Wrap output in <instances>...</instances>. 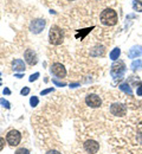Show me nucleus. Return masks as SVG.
<instances>
[{
    "label": "nucleus",
    "instance_id": "obj_1",
    "mask_svg": "<svg viewBox=\"0 0 142 154\" xmlns=\"http://www.w3.org/2000/svg\"><path fill=\"white\" fill-rule=\"evenodd\" d=\"M101 23L107 26H114L117 23V13L113 8H105L101 13Z\"/></svg>",
    "mask_w": 142,
    "mask_h": 154
},
{
    "label": "nucleus",
    "instance_id": "obj_2",
    "mask_svg": "<svg viewBox=\"0 0 142 154\" xmlns=\"http://www.w3.org/2000/svg\"><path fill=\"white\" fill-rule=\"evenodd\" d=\"M64 39V33L62 31L61 27H58L57 25L51 26L50 31H49V40L51 44L53 45H61Z\"/></svg>",
    "mask_w": 142,
    "mask_h": 154
},
{
    "label": "nucleus",
    "instance_id": "obj_3",
    "mask_svg": "<svg viewBox=\"0 0 142 154\" xmlns=\"http://www.w3.org/2000/svg\"><path fill=\"white\" fill-rule=\"evenodd\" d=\"M124 71H125V64L122 60H119V62H116L111 65L110 74L115 79H117V78H121L124 75Z\"/></svg>",
    "mask_w": 142,
    "mask_h": 154
},
{
    "label": "nucleus",
    "instance_id": "obj_4",
    "mask_svg": "<svg viewBox=\"0 0 142 154\" xmlns=\"http://www.w3.org/2000/svg\"><path fill=\"white\" fill-rule=\"evenodd\" d=\"M20 140H21V134L18 131H16V129L10 131V132L7 133V135H6V141H7V143L11 145V146H17V145H19Z\"/></svg>",
    "mask_w": 142,
    "mask_h": 154
},
{
    "label": "nucleus",
    "instance_id": "obj_5",
    "mask_svg": "<svg viewBox=\"0 0 142 154\" xmlns=\"http://www.w3.org/2000/svg\"><path fill=\"white\" fill-rule=\"evenodd\" d=\"M45 25H46V21L44 19H35L32 20L31 24H30V30H31L32 33L38 35V33H41V31L44 30Z\"/></svg>",
    "mask_w": 142,
    "mask_h": 154
},
{
    "label": "nucleus",
    "instance_id": "obj_6",
    "mask_svg": "<svg viewBox=\"0 0 142 154\" xmlns=\"http://www.w3.org/2000/svg\"><path fill=\"white\" fill-rule=\"evenodd\" d=\"M51 74L57 78H63V77L66 76V70L64 68V65L61 63H55L51 65Z\"/></svg>",
    "mask_w": 142,
    "mask_h": 154
},
{
    "label": "nucleus",
    "instance_id": "obj_7",
    "mask_svg": "<svg viewBox=\"0 0 142 154\" xmlns=\"http://www.w3.org/2000/svg\"><path fill=\"white\" fill-rule=\"evenodd\" d=\"M85 103L91 108H98V107H101L102 100L101 97L95 95V94H90L85 97Z\"/></svg>",
    "mask_w": 142,
    "mask_h": 154
},
{
    "label": "nucleus",
    "instance_id": "obj_8",
    "mask_svg": "<svg viewBox=\"0 0 142 154\" xmlns=\"http://www.w3.org/2000/svg\"><path fill=\"white\" fill-rule=\"evenodd\" d=\"M110 113L115 116H124L127 113V108L122 103H114L110 107Z\"/></svg>",
    "mask_w": 142,
    "mask_h": 154
},
{
    "label": "nucleus",
    "instance_id": "obj_9",
    "mask_svg": "<svg viewBox=\"0 0 142 154\" xmlns=\"http://www.w3.org/2000/svg\"><path fill=\"white\" fill-rule=\"evenodd\" d=\"M84 149L89 154H95L98 152L100 149V143L96 142L95 140H88L84 143Z\"/></svg>",
    "mask_w": 142,
    "mask_h": 154
},
{
    "label": "nucleus",
    "instance_id": "obj_10",
    "mask_svg": "<svg viewBox=\"0 0 142 154\" xmlns=\"http://www.w3.org/2000/svg\"><path fill=\"white\" fill-rule=\"evenodd\" d=\"M24 58H25V60H26V63H27L29 65H36L37 62H38V58H37L36 52H35L33 50H31V49H27V50L25 51Z\"/></svg>",
    "mask_w": 142,
    "mask_h": 154
},
{
    "label": "nucleus",
    "instance_id": "obj_11",
    "mask_svg": "<svg viewBox=\"0 0 142 154\" xmlns=\"http://www.w3.org/2000/svg\"><path fill=\"white\" fill-rule=\"evenodd\" d=\"M12 69L14 71H25V63L21 59H13L12 60Z\"/></svg>",
    "mask_w": 142,
    "mask_h": 154
},
{
    "label": "nucleus",
    "instance_id": "obj_12",
    "mask_svg": "<svg viewBox=\"0 0 142 154\" xmlns=\"http://www.w3.org/2000/svg\"><path fill=\"white\" fill-rule=\"evenodd\" d=\"M142 55V46H133L129 52H128V57L129 58H137Z\"/></svg>",
    "mask_w": 142,
    "mask_h": 154
},
{
    "label": "nucleus",
    "instance_id": "obj_13",
    "mask_svg": "<svg viewBox=\"0 0 142 154\" xmlns=\"http://www.w3.org/2000/svg\"><path fill=\"white\" fill-rule=\"evenodd\" d=\"M103 54H104V48L103 46H96L91 50V56H94V57H97V56L103 55Z\"/></svg>",
    "mask_w": 142,
    "mask_h": 154
},
{
    "label": "nucleus",
    "instance_id": "obj_14",
    "mask_svg": "<svg viewBox=\"0 0 142 154\" xmlns=\"http://www.w3.org/2000/svg\"><path fill=\"white\" fill-rule=\"evenodd\" d=\"M120 55H121V49L120 48H115L111 52H110V59H113V60H116V59H119L120 57Z\"/></svg>",
    "mask_w": 142,
    "mask_h": 154
},
{
    "label": "nucleus",
    "instance_id": "obj_15",
    "mask_svg": "<svg viewBox=\"0 0 142 154\" xmlns=\"http://www.w3.org/2000/svg\"><path fill=\"white\" fill-rule=\"evenodd\" d=\"M119 88L121 89L122 91H124L125 94H128V95H131V94H133V90H131V88H130V85H129L128 83H123Z\"/></svg>",
    "mask_w": 142,
    "mask_h": 154
},
{
    "label": "nucleus",
    "instance_id": "obj_16",
    "mask_svg": "<svg viewBox=\"0 0 142 154\" xmlns=\"http://www.w3.org/2000/svg\"><path fill=\"white\" fill-rule=\"evenodd\" d=\"M92 29H94V26H92V27H88V29L82 30L81 32H80V35H76V38H77V39H83L85 36H86V35H88V33H89V32H90V31H91V30H92Z\"/></svg>",
    "mask_w": 142,
    "mask_h": 154
},
{
    "label": "nucleus",
    "instance_id": "obj_17",
    "mask_svg": "<svg viewBox=\"0 0 142 154\" xmlns=\"http://www.w3.org/2000/svg\"><path fill=\"white\" fill-rule=\"evenodd\" d=\"M133 8H134V11L142 12V1L141 0H135V1L133 2Z\"/></svg>",
    "mask_w": 142,
    "mask_h": 154
},
{
    "label": "nucleus",
    "instance_id": "obj_18",
    "mask_svg": "<svg viewBox=\"0 0 142 154\" xmlns=\"http://www.w3.org/2000/svg\"><path fill=\"white\" fill-rule=\"evenodd\" d=\"M142 68V59H137V60H134L131 63V69L133 70H139Z\"/></svg>",
    "mask_w": 142,
    "mask_h": 154
},
{
    "label": "nucleus",
    "instance_id": "obj_19",
    "mask_svg": "<svg viewBox=\"0 0 142 154\" xmlns=\"http://www.w3.org/2000/svg\"><path fill=\"white\" fill-rule=\"evenodd\" d=\"M38 103H39V98L37 96H32L30 98V104H31V107H37Z\"/></svg>",
    "mask_w": 142,
    "mask_h": 154
},
{
    "label": "nucleus",
    "instance_id": "obj_20",
    "mask_svg": "<svg viewBox=\"0 0 142 154\" xmlns=\"http://www.w3.org/2000/svg\"><path fill=\"white\" fill-rule=\"evenodd\" d=\"M0 104H1L4 108H6V109H10V108H11L10 102H8L7 100H5V98H0Z\"/></svg>",
    "mask_w": 142,
    "mask_h": 154
},
{
    "label": "nucleus",
    "instance_id": "obj_21",
    "mask_svg": "<svg viewBox=\"0 0 142 154\" xmlns=\"http://www.w3.org/2000/svg\"><path fill=\"white\" fill-rule=\"evenodd\" d=\"M16 154H30V151L23 147V148H19V149H17Z\"/></svg>",
    "mask_w": 142,
    "mask_h": 154
},
{
    "label": "nucleus",
    "instance_id": "obj_22",
    "mask_svg": "<svg viewBox=\"0 0 142 154\" xmlns=\"http://www.w3.org/2000/svg\"><path fill=\"white\" fill-rule=\"evenodd\" d=\"M29 93H30V88H27V87H24V88L20 90V94L23 95V96L29 95Z\"/></svg>",
    "mask_w": 142,
    "mask_h": 154
},
{
    "label": "nucleus",
    "instance_id": "obj_23",
    "mask_svg": "<svg viewBox=\"0 0 142 154\" xmlns=\"http://www.w3.org/2000/svg\"><path fill=\"white\" fill-rule=\"evenodd\" d=\"M55 89L53 88H49V89H45V90H41V96H44V95H47V94H50L51 91H53Z\"/></svg>",
    "mask_w": 142,
    "mask_h": 154
},
{
    "label": "nucleus",
    "instance_id": "obj_24",
    "mask_svg": "<svg viewBox=\"0 0 142 154\" xmlns=\"http://www.w3.org/2000/svg\"><path fill=\"white\" fill-rule=\"evenodd\" d=\"M38 77H39V72H36V74H33V75L30 76L29 81H30V82H35L36 79H38Z\"/></svg>",
    "mask_w": 142,
    "mask_h": 154
},
{
    "label": "nucleus",
    "instance_id": "obj_25",
    "mask_svg": "<svg viewBox=\"0 0 142 154\" xmlns=\"http://www.w3.org/2000/svg\"><path fill=\"white\" fill-rule=\"evenodd\" d=\"M52 83H53V84H56L57 87H65V85H66L65 83H63V82H58L57 79H52Z\"/></svg>",
    "mask_w": 142,
    "mask_h": 154
},
{
    "label": "nucleus",
    "instance_id": "obj_26",
    "mask_svg": "<svg viewBox=\"0 0 142 154\" xmlns=\"http://www.w3.org/2000/svg\"><path fill=\"white\" fill-rule=\"evenodd\" d=\"M4 146H5V139H2V137H0V151H2V148H4Z\"/></svg>",
    "mask_w": 142,
    "mask_h": 154
},
{
    "label": "nucleus",
    "instance_id": "obj_27",
    "mask_svg": "<svg viewBox=\"0 0 142 154\" xmlns=\"http://www.w3.org/2000/svg\"><path fill=\"white\" fill-rule=\"evenodd\" d=\"M136 93H137V95H139V96H142V84L140 85V87H137Z\"/></svg>",
    "mask_w": 142,
    "mask_h": 154
},
{
    "label": "nucleus",
    "instance_id": "obj_28",
    "mask_svg": "<svg viewBox=\"0 0 142 154\" xmlns=\"http://www.w3.org/2000/svg\"><path fill=\"white\" fill-rule=\"evenodd\" d=\"M2 93H4V95H10V94H11V90H10L8 88H5V89L2 90Z\"/></svg>",
    "mask_w": 142,
    "mask_h": 154
},
{
    "label": "nucleus",
    "instance_id": "obj_29",
    "mask_svg": "<svg viewBox=\"0 0 142 154\" xmlns=\"http://www.w3.org/2000/svg\"><path fill=\"white\" fill-rule=\"evenodd\" d=\"M46 154H62V153H59L58 151H53V149H52V151H49Z\"/></svg>",
    "mask_w": 142,
    "mask_h": 154
},
{
    "label": "nucleus",
    "instance_id": "obj_30",
    "mask_svg": "<svg viewBox=\"0 0 142 154\" xmlns=\"http://www.w3.org/2000/svg\"><path fill=\"white\" fill-rule=\"evenodd\" d=\"M78 85H80L78 83H71V84H70V88H76V87H78Z\"/></svg>",
    "mask_w": 142,
    "mask_h": 154
},
{
    "label": "nucleus",
    "instance_id": "obj_31",
    "mask_svg": "<svg viewBox=\"0 0 142 154\" xmlns=\"http://www.w3.org/2000/svg\"><path fill=\"white\" fill-rule=\"evenodd\" d=\"M14 77H17V78H21V77H23V75H21V74H16V75H14Z\"/></svg>",
    "mask_w": 142,
    "mask_h": 154
},
{
    "label": "nucleus",
    "instance_id": "obj_32",
    "mask_svg": "<svg viewBox=\"0 0 142 154\" xmlns=\"http://www.w3.org/2000/svg\"><path fill=\"white\" fill-rule=\"evenodd\" d=\"M139 140L141 141V143H142V133H141V134H139Z\"/></svg>",
    "mask_w": 142,
    "mask_h": 154
},
{
    "label": "nucleus",
    "instance_id": "obj_33",
    "mask_svg": "<svg viewBox=\"0 0 142 154\" xmlns=\"http://www.w3.org/2000/svg\"><path fill=\"white\" fill-rule=\"evenodd\" d=\"M69 1H74V0H69Z\"/></svg>",
    "mask_w": 142,
    "mask_h": 154
}]
</instances>
